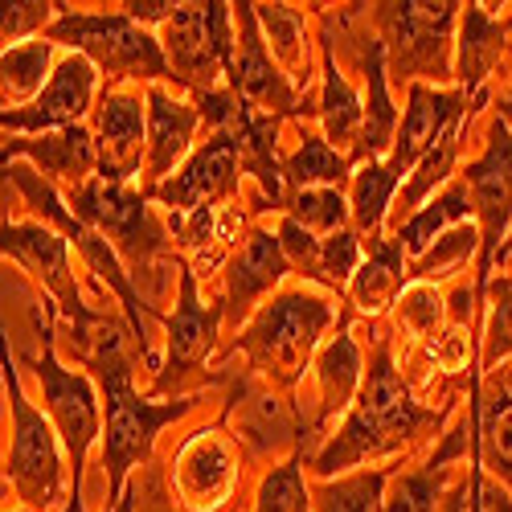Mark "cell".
Masks as SVG:
<instances>
[{"label":"cell","mask_w":512,"mask_h":512,"mask_svg":"<svg viewBox=\"0 0 512 512\" xmlns=\"http://www.w3.org/2000/svg\"><path fill=\"white\" fill-rule=\"evenodd\" d=\"M70 328H74L78 357L91 369H99V381L107 390V451H103V463H107V480H111L107 496H111V504H119L123 500V476L132 472L140 459L152 455L160 426L177 422L193 402L152 406L132 390V369H127V357H123V328L115 320L91 316V320L70 324Z\"/></svg>","instance_id":"cell-1"},{"label":"cell","mask_w":512,"mask_h":512,"mask_svg":"<svg viewBox=\"0 0 512 512\" xmlns=\"http://www.w3.org/2000/svg\"><path fill=\"white\" fill-rule=\"evenodd\" d=\"M443 414H431L422 410L390 361L386 349H377L373 357V369L361 386V398H357V410L349 414L345 431L336 435V443L316 459V472L320 476H332L340 467H353L361 459H373V455H390L398 451L402 443H410L422 426H439Z\"/></svg>","instance_id":"cell-2"},{"label":"cell","mask_w":512,"mask_h":512,"mask_svg":"<svg viewBox=\"0 0 512 512\" xmlns=\"http://www.w3.org/2000/svg\"><path fill=\"white\" fill-rule=\"evenodd\" d=\"M332 324V304L308 291H287L275 304H267L250 328L238 336V349H246L263 373H271L283 386H295L308 357L320 345V332Z\"/></svg>","instance_id":"cell-3"},{"label":"cell","mask_w":512,"mask_h":512,"mask_svg":"<svg viewBox=\"0 0 512 512\" xmlns=\"http://www.w3.org/2000/svg\"><path fill=\"white\" fill-rule=\"evenodd\" d=\"M54 41H70L87 58H95L111 78H173L160 41L144 33L127 13H66L50 25Z\"/></svg>","instance_id":"cell-4"},{"label":"cell","mask_w":512,"mask_h":512,"mask_svg":"<svg viewBox=\"0 0 512 512\" xmlns=\"http://www.w3.org/2000/svg\"><path fill=\"white\" fill-rule=\"evenodd\" d=\"M5 390H9V406H13V451H9V480L21 492V500L29 508H54L62 500V459H58V443L50 422L41 418L25 394L17 369L9 361L5 349Z\"/></svg>","instance_id":"cell-5"},{"label":"cell","mask_w":512,"mask_h":512,"mask_svg":"<svg viewBox=\"0 0 512 512\" xmlns=\"http://www.w3.org/2000/svg\"><path fill=\"white\" fill-rule=\"evenodd\" d=\"M9 177L21 185V193L33 201V209H37V213H46V218L54 222V230H62L66 242H74V246L82 250V259L91 263V271H95V275L119 295V300H123L127 316H132V332H136V340H140V357L156 369V357H152V349H148V328H144V320H140V295L132 291L127 275L119 271L115 246H107V238H103L99 230H91L87 222H78V213H70V209L58 201V193H54L50 181H37V177H33V168H13Z\"/></svg>","instance_id":"cell-6"},{"label":"cell","mask_w":512,"mask_h":512,"mask_svg":"<svg viewBox=\"0 0 512 512\" xmlns=\"http://www.w3.org/2000/svg\"><path fill=\"white\" fill-rule=\"evenodd\" d=\"M467 189L480 213V287H488V271L512 230V136L504 119L492 127L488 152L467 168Z\"/></svg>","instance_id":"cell-7"},{"label":"cell","mask_w":512,"mask_h":512,"mask_svg":"<svg viewBox=\"0 0 512 512\" xmlns=\"http://www.w3.org/2000/svg\"><path fill=\"white\" fill-rule=\"evenodd\" d=\"M37 381H41V394H46V410H50L58 435L66 443V455H70V467H74V484H78V496H82V459H87V451L99 435L95 390L82 373H70V369L58 365L50 336H46V353H41V361H37Z\"/></svg>","instance_id":"cell-8"},{"label":"cell","mask_w":512,"mask_h":512,"mask_svg":"<svg viewBox=\"0 0 512 512\" xmlns=\"http://www.w3.org/2000/svg\"><path fill=\"white\" fill-rule=\"evenodd\" d=\"M70 201H74L78 222H87L99 234H111L115 250H123L127 259H148L152 250L164 246V238L148 222L144 193L127 189L123 181L95 177L91 185H82L78 193H70Z\"/></svg>","instance_id":"cell-9"},{"label":"cell","mask_w":512,"mask_h":512,"mask_svg":"<svg viewBox=\"0 0 512 512\" xmlns=\"http://www.w3.org/2000/svg\"><path fill=\"white\" fill-rule=\"evenodd\" d=\"M381 25L394 37V70L398 78L431 74L447 78V33L459 5H377Z\"/></svg>","instance_id":"cell-10"},{"label":"cell","mask_w":512,"mask_h":512,"mask_svg":"<svg viewBox=\"0 0 512 512\" xmlns=\"http://www.w3.org/2000/svg\"><path fill=\"white\" fill-rule=\"evenodd\" d=\"M238 173H242V136L234 132H213V140L185 164V173H177L173 181H164L152 197L164 201L173 213H193L205 209L213 201H222L238 189Z\"/></svg>","instance_id":"cell-11"},{"label":"cell","mask_w":512,"mask_h":512,"mask_svg":"<svg viewBox=\"0 0 512 512\" xmlns=\"http://www.w3.org/2000/svg\"><path fill=\"white\" fill-rule=\"evenodd\" d=\"M91 95H95V70L87 58H66L50 82L29 107H13L5 111V132H62V127H78V119L91 111Z\"/></svg>","instance_id":"cell-12"},{"label":"cell","mask_w":512,"mask_h":512,"mask_svg":"<svg viewBox=\"0 0 512 512\" xmlns=\"http://www.w3.org/2000/svg\"><path fill=\"white\" fill-rule=\"evenodd\" d=\"M234 17H238V50H234V66L226 70L234 95L246 107H263V115L295 111V91L287 87V78L279 74V66L267 54L254 5H238Z\"/></svg>","instance_id":"cell-13"},{"label":"cell","mask_w":512,"mask_h":512,"mask_svg":"<svg viewBox=\"0 0 512 512\" xmlns=\"http://www.w3.org/2000/svg\"><path fill=\"white\" fill-rule=\"evenodd\" d=\"M164 58L177 82L197 87V95L213 91V82H218V74H226V66L209 5H181L173 13V21L164 25Z\"/></svg>","instance_id":"cell-14"},{"label":"cell","mask_w":512,"mask_h":512,"mask_svg":"<svg viewBox=\"0 0 512 512\" xmlns=\"http://www.w3.org/2000/svg\"><path fill=\"white\" fill-rule=\"evenodd\" d=\"M0 242H5V254H13L29 275L46 283V291L62 304L70 324H82L95 316L78 300V287L70 279V242L54 226H5V238Z\"/></svg>","instance_id":"cell-15"},{"label":"cell","mask_w":512,"mask_h":512,"mask_svg":"<svg viewBox=\"0 0 512 512\" xmlns=\"http://www.w3.org/2000/svg\"><path fill=\"white\" fill-rule=\"evenodd\" d=\"M218 320L222 308H205L197 300V279L189 267H181V304L177 316L168 320V361L156 377V390H173L181 381L205 365V357L213 353V336H218Z\"/></svg>","instance_id":"cell-16"},{"label":"cell","mask_w":512,"mask_h":512,"mask_svg":"<svg viewBox=\"0 0 512 512\" xmlns=\"http://www.w3.org/2000/svg\"><path fill=\"white\" fill-rule=\"evenodd\" d=\"M463 103H467L463 91H431V87H422V82H414V87H410V107H406V119H402V132L394 140V152L386 156V164L394 168L398 177L410 173V168H418L426 160V152H431L459 123Z\"/></svg>","instance_id":"cell-17"},{"label":"cell","mask_w":512,"mask_h":512,"mask_svg":"<svg viewBox=\"0 0 512 512\" xmlns=\"http://www.w3.org/2000/svg\"><path fill=\"white\" fill-rule=\"evenodd\" d=\"M287 254L279 234L271 230H250V238L242 242V250L234 254V263L226 271V316L238 324L263 295L287 275Z\"/></svg>","instance_id":"cell-18"},{"label":"cell","mask_w":512,"mask_h":512,"mask_svg":"<svg viewBox=\"0 0 512 512\" xmlns=\"http://www.w3.org/2000/svg\"><path fill=\"white\" fill-rule=\"evenodd\" d=\"M9 156L33 160L50 181L66 185L78 193L82 185H91L95 168H99V144L82 132V127H62V132H46L37 140H5V164Z\"/></svg>","instance_id":"cell-19"},{"label":"cell","mask_w":512,"mask_h":512,"mask_svg":"<svg viewBox=\"0 0 512 512\" xmlns=\"http://www.w3.org/2000/svg\"><path fill=\"white\" fill-rule=\"evenodd\" d=\"M99 168L107 181H127L140 168L144 148V107L140 95L107 91L99 103Z\"/></svg>","instance_id":"cell-20"},{"label":"cell","mask_w":512,"mask_h":512,"mask_svg":"<svg viewBox=\"0 0 512 512\" xmlns=\"http://www.w3.org/2000/svg\"><path fill=\"white\" fill-rule=\"evenodd\" d=\"M201 123V111L173 99L168 91H148V193L164 185V177L177 168V160L189 152L193 132Z\"/></svg>","instance_id":"cell-21"},{"label":"cell","mask_w":512,"mask_h":512,"mask_svg":"<svg viewBox=\"0 0 512 512\" xmlns=\"http://www.w3.org/2000/svg\"><path fill=\"white\" fill-rule=\"evenodd\" d=\"M369 259L361 263V271L353 275V304L365 316L386 312L402 287H406V263H402V242H386V238H369Z\"/></svg>","instance_id":"cell-22"},{"label":"cell","mask_w":512,"mask_h":512,"mask_svg":"<svg viewBox=\"0 0 512 512\" xmlns=\"http://www.w3.org/2000/svg\"><path fill=\"white\" fill-rule=\"evenodd\" d=\"M386 46L373 41L369 58H365V82H369V99H365V127H361V140H357V160H377L386 148H394L398 140V115L390 107V91H386Z\"/></svg>","instance_id":"cell-23"},{"label":"cell","mask_w":512,"mask_h":512,"mask_svg":"<svg viewBox=\"0 0 512 512\" xmlns=\"http://www.w3.org/2000/svg\"><path fill=\"white\" fill-rule=\"evenodd\" d=\"M238 136H242V173H254L259 185L267 189L271 205L279 209L283 205V168L275 160V136H279V119L275 115H254L250 107L242 111V123H238Z\"/></svg>","instance_id":"cell-24"},{"label":"cell","mask_w":512,"mask_h":512,"mask_svg":"<svg viewBox=\"0 0 512 512\" xmlns=\"http://www.w3.org/2000/svg\"><path fill=\"white\" fill-rule=\"evenodd\" d=\"M316 377H320V422H328L336 410L349 406L357 381H361V357H357V345L345 328L324 345V353L316 361Z\"/></svg>","instance_id":"cell-25"},{"label":"cell","mask_w":512,"mask_h":512,"mask_svg":"<svg viewBox=\"0 0 512 512\" xmlns=\"http://www.w3.org/2000/svg\"><path fill=\"white\" fill-rule=\"evenodd\" d=\"M512 25V21H508ZM504 21L488 13V5H472L463 17V37H459V78L467 91H476L484 74L496 66L500 46H504Z\"/></svg>","instance_id":"cell-26"},{"label":"cell","mask_w":512,"mask_h":512,"mask_svg":"<svg viewBox=\"0 0 512 512\" xmlns=\"http://www.w3.org/2000/svg\"><path fill=\"white\" fill-rule=\"evenodd\" d=\"M472 209H476V201H472V193H467V181L447 185L431 205H422L414 218H406V226H402V234H398L402 250H410V254H418V259H422V254L431 250L435 234H443L447 226L463 222Z\"/></svg>","instance_id":"cell-27"},{"label":"cell","mask_w":512,"mask_h":512,"mask_svg":"<svg viewBox=\"0 0 512 512\" xmlns=\"http://www.w3.org/2000/svg\"><path fill=\"white\" fill-rule=\"evenodd\" d=\"M320 115H324V140L357 152L361 127H365V103L349 91V82L336 74L332 50H324V99H320Z\"/></svg>","instance_id":"cell-28"},{"label":"cell","mask_w":512,"mask_h":512,"mask_svg":"<svg viewBox=\"0 0 512 512\" xmlns=\"http://www.w3.org/2000/svg\"><path fill=\"white\" fill-rule=\"evenodd\" d=\"M234 484V459L218 443H193L181 459V488L193 504H218Z\"/></svg>","instance_id":"cell-29"},{"label":"cell","mask_w":512,"mask_h":512,"mask_svg":"<svg viewBox=\"0 0 512 512\" xmlns=\"http://www.w3.org/2000/svg\"><path fill=\"white\" fill-rule=\"evenodd\" d=\"M349 173V156H340L324 136H304L300 152L283 164V177L295 189H336Z\"/></svg>","instance_id":"cell-30"},{"label":"cell","mask_w":512,"mask_h":512,"mask_svg":"<svg viewBox=\"0 0 512 512\" xmlns=\"http://www.w3.org/2000/svg\"><path fill=\"white\" fill-rule=\"evenodd\" d=\"M394 185H398V173L386 160H369V164L357 168V177H353V222H357L361 234L377 238L381 218H386L390 197H394Z\"/></svg>","instance_id":"cell-31"},{"label":"cell","mask_w":512,"mask_h":512,"mask_svg":"<svg viewBox=\"0 0 512 512\" xmlns=\"http://www.w3.org/2000/svg\"><path fill=\"white\" fill-rule=\"evenodd\" d=\"M463 431H455V439L422 467V472H414V476H402L398 480V488H394V496L386 500V508L381 512H435L439 508V488H443V463L459 451V439Z\"/></svg>","instance_id":"cell-32"},{"label":"cell","mask_w":512,"mask_h":512,"mask_svg":"<svg viewBox=\"0 0 512 512\" xmlns=\"http://www.w3.org/2000/svg\"><path fill=\"white\" fill-rule=\"evenodd\" d=\"M480 451H484V467H492L500 480L512 484V394L508 386L480 414Z\"/></svg>","instance_id":"cell-33"},{"label":"cell","mask_w":512,"mask_h":512,"mask_svg":"<svg viewBox=\"0 0 512 512\" xmlns=\"http://www.w3.org/2000/svg\"><path fill=\"white\" fill-rule=\"evenodd\" d=\"M50 66V41H21V46H5L0 58V74H5V103H25Z\"/></svg>","instance_id":"cell-34"},{"label":"cell","mask_w":512,"mask_h":512,"mask_svg":"<svg viewBox=\"0 0 512 512\" xmlns=\"http://www.w3.org/2000/svg\"><path fill=\"white\" fill-rule=\"evenodd\" d=\"M386 480H390V472H357L336 484H324L316 512H377L381 500H386L381 496L386 492Z\"/></svg>","instance_id":"cell-35"},{"label":"cell","mask_w":512,"mask_h":512,"mask_svg":"<svg viewBox=\"0 0 512 512\" xmlns=\"http://www.w3.org/2000/svg\"><path fill=\"white\" fill-rule=\"evenodd\" d=\"M455 148H459V123L451 127V132L426 152V160L414 168V177H410V185L402 189V201H398V213H414L422 209V197L431 193L435 185H443L447 177H451V164H455Z\"/></svg>","instance_id":"cell-36"},{"label":"cell","mask_w":512,"mask_h":512,"mask_svg":"<svg viewBox=\"0 0 512 512\" xmlns=\"http://www.w3.org/2000/svg\"><path fill=\"white\" fill-rule=\"evenodd\" d=\"M349 201L340 189H300L291 201V222H300L312 234H340L349 222Z\"/></svg>","instance_id":"cell-37"},{"label":"cell","mask_w":512,"mask_h":512,"mask_svg":"<svg viewBox=\"0 0 512 512\" xmlns=\"http://www.w3.org/2000/svg\"><path fill=\"white\" fill-rule=\"evenodd\" d=\"M254 13H259V25L271 37L275 58L291 70H300L304 66V17L291 5H254Z\"/></svg>","instance_id":"cell-38"},{"label":"cell","mask_w":512,"mask_h":512,"mask_svg":"<svg viewBox=\"0 0 512 512\" xmlns=\"http://www.w3.org/2000/svg\"><path fill=\"white\" fill-rule=\"evenodd\" d=\"M254 512H308V492L300 480V459L283 463L279 472H271L259 488V500H254Z\"/></svg>","instance_id":"cell-39"},{"label":"cell","mask_w":512,"mask_h":512,"mask_svg":"<svg viewBox=\"0 0 512 512\" xmlns=\"http://www.w3.org/2000/svg\"><path fill=\"white\" fill-rule=\"evenodd\" d=\"M492 291V312H488V332H484V365L492 369L512 353V279H500L488 287Z\"/></svg>","instance_id":"cell-40"},{"label":"cell","mask_w":512,"mask_h":512,"mask_svg":"<svg viewBox=\"0 0 512 512\" xmlns=\"http://www.w3.org/2000/svg\"><path fill=\"white\" fill-rule=\"evenodd\" d=\"M480 250V230L476 226H455L451 234L435 238V246L418 259V271L414 275H435V271H451L459 267L467 254H476Z\"/></svg>","instance_id":"cell-41"},{"label":"cell","mask_w":512,"mask_h":512,"mask_svg":"<svg viewBox=\"0 0 512 512\" xmlns=\"http://www.w3.org/2000/svg\"><path fill=\"white\" fill-rule=\"evenodd\" d=\"M361 271V246H357V234L353 230H340L332 238H324V250H320V279L345 287L353 283V275Z\"/></svg>","instance_id":"cell-42"},{"label":"cell","mask_w":512,"mask_h":512,"mask_svg":"<svg viewBox=\"0 0 512 512\" xmlns=\"http://www.w3.org/2000/svg\"><path fill=\"white\" fill-rule=\"evenodd\" d=\"M279 242H283V254H287L291 267H300L304 275L320 279V250H324V242H320L312 230H304L300 222L287 218L283 230H279Z\"/></svg>","instance_id":"cell-43"},{"label":"cell","mask_w":512,"mask_h":512,"mask_svg":"<svg viewBox=\"0 0 512 512\" xmlns=\"http://www.w3.org/2000/svg\"><path fill=\"white\" fill-rule=\"evenodd\" d=\"M443 320V300H439V291L431 287H414L406 300H402V324L414 328V332H435Z\"/></svg>","instance_id":"cell-44"},{"label":"cell","mask_w":512,"mask_h":512,"mask_svg":"<svg viewBox=\"0 0 512 512\" xmlns=\"http://www.w3.org/2000/svg\"><path fill=\"white\" fill-rule=\"evenodd\" d=\"M173 226H177V234H181V246L201 250V246L213 238V205L193 209L189 218H185V213H173Z\"/></svg>","instance_id":"cell-45"},{"label":"cell","mask_w":512,"mask_h":512,"mask_svg":"<svg viewBox=\"0 0 512 512\" xmlns=\"http://www.w3.org/2000/svg\"><path fill=\"white\" fill-rule=\"evenodd\" d=\"M50 9L54 5H37V0H33V5H5V41H17V46H21V37L46 21Z\"/></svg>","instance_id":"cell-46"},{"label":"cell","mask_w":512,"mask_h":512,"mask_svg":"<svg viewBox=\"0 0 512 512\" xmlns=\"http://www.w3.org/2000/svg\"><path fill=\"white\" fill-rule=\"evenodd\" d=\"M127 9V17H132L136 25H144V21H173V13L181 9V5H168V0H144V5H140V0H132V5H123Z\"/></svg>","instance_id":"cell-47"},{"label":"cell","mask_w":512,"mask_h":512,"mask_svg":"<svg viewBox=\"0 0 512 512\" xmlns=\"http://www.w3.org/2000/svg\"><path fill=\"white\" fill-rule=\"evenodd\" d=\"M476 496H480V504H476L480 512H512V500L496 484H488L480 472H476Z\"/></svg>","instance_id":"cell-48"},{"label":"cell","mask_w":512,"mask_h":512,"mask_svg":"<svg viewBox=\"0 0 512 512\" xmlns=\"http://www.w3.org/2000/svg\"><path fill=\"white\" fill-rule=\"evenodd\" d=\"M512 254V230H508V238H504V246H500V259H508Z\"/></svg>","instance_id":"cell-49"},{"label":"cell","mask_w":512,"mask_h":512,"mask_svg":"<svg viewBox=\"0 0 512 512\" xmlns=\"http://www.w3.org/2000/svg\"><path fill=\"white\" fill-rule=\"evenodd\" d=\"M115 512H132V504H127V500H119V504H115Z\"/></svg>","instance_id":"cell-50"},{"label":"cell","mask_w":512,"mask_h":512,"mask_svg":"<svg viewBox=\"0 0 512 512\" xmlns=\"http://www.w3.org/2000/svg\"><path fill=\"white\" fill-rule=\"evenodd\" d=\"M504 115H508V119H512V99H508V107H504Z\"/></svg>","instance_id":"cell-51"},{"label":"cell","mask_w":512,"mask_h":512,"mask_svg":"<svg viewBox=\"0 0 512 512\" xmlns=\"http://www.w3.org/2000/svg\"><path fill=\"white\" fill-rule=\"evenodd\" d=\"M508 394H512V377H508Z\"/></svg>","instance_id":"cell-52"},{"label":"cell","mask_w":512,"mask_h":512,"mask_svg":"<svg viewBox=\"0 0 512 512\" xmlns=\"http://www.w3.org/2000/svg\"><path fill=\"white\" fill-rule=\"evenodd\" d=\"M476 512H480V508H476Z\"/></svg>","instance_id":"cell-53"}]
</instances>
